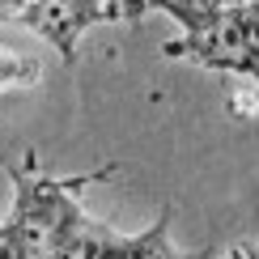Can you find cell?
Wrapping results in <instances>:
<instances>
[{"mask_svg": "<svg viewBox=\"0 0 259 259\" xmlns=\"http://www.w3.org/2000/svg\"><path fill=\"white\" fill-rule=\"evenodd\" d=\"M161 56L166 60H191L200 68H217V72H234V77H251L259 64L246 51L242 38V21H238V5H225L221 17L212 21L204 34H187V38H170L161 42Z\"/></svg>", "mask_w": 259, "mask_h": 259, "instance_id": "2", "label": "cell"}, {"mask_svg": "<svg viewBox=\"0 0 259 259\" xmlns=\"http://www.w3.org/2000/svg\"><path fill=\"white\" fill-rule=\"evenodd\" d=\"M145 9L149 5H123V0H26V5H17V21L34 30L42 42H51L60 51L64 68H72L85 30L102 26V21H123Z\"/></svg>", "mask_w": 259, "mask_h": 259, "instance_id": "1", "label": "cell"}, {"mask_svg": "<svg viewBox=\"0 0 259 259\" xmlns=\"http://www.w3.org/2000/svg\"><path fill=\"white\" fill-rule=\"evenodd\" d=\"M238 21H242V38L251 60L259 64V0H238Z\"/></svg>", "mask_w": 259, "mask_h": 259, "instance_id": "5", "label": "cell"}, {"mask_svg": "<svg viewBox=\"0 0 259 259\" xmlns=\"http://www.w3.org/2000/svg\"><path fill=\"white\" fill-rule=\"evenodd\" d=\"M251 81H255V85H259V68H255V72H251Z\"/></svg>", "mask_w": 259, "mask_h": 259, "instance_id": "7", "label": "cell"}, {"mask_svg": "<svg viewBox=\"0 0 259 259\" xmlns=\"http://www.w3.org/2000/svg\"><path fill=\"white\" fill-rule=\"evenodd\" d=\"M153 9H161L170 21H179L183 38H187V34H204V30L221 17L225 5L221 0H166V5H153Z\"/></svg>", "mask_w": 259, "mask_h": 259, "instance_id": "3", "label": "cell"}, {"mask_svg": "<svg viewBox=\"0 0 259 259\" xmlns=\"http://www.w3.org/2000/svg\"><path fill=\"white\" fill-rule=\"evenodd\" d=\"M38 72H42V64L34 56H21V51H5V47H0V94L34 85Z\"/></svg>", "mask_w": 259, "mask_h": 259, "instance_id": "4", "label": "cell"}, {"mask_svg": "<svg viewBox=\"0 0 259 259\" xmlns=\"http://www.w3.org/2000/svg\"><path fill=\"white\" fill-rule=\"evenodd\" d=\"M230 259H259V246H234Z\"/></svg>", "mask_w": 259, "mask_h": 259, "instance_id": "6", "label": "cell"}]
</instances>
